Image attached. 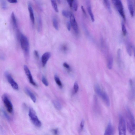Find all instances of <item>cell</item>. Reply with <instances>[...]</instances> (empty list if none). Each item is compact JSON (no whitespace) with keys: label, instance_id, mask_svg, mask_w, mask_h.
Returning <instances> with one entry per match:
<instances>
[{"label":"cell","instance_id":"obj_1","mask_svg":"<svg viewBox=\"0 0 135 135\" xmlns=\"http://www.w3.org/2000/svg\"><path fill=\"white\" fill-rule=\"evenodd\" d=\"M126 124L127 130L132 135L135 134V119L133 115L128 107L126 108Z\"/></svg>","mask_w":135,"mask_h":135},{"label":"cell","instance_id":"obj_2","mask_svg":"<svg viewBox=\"0 0 135 135\" xmlns=\"http://www.w3.org/2000/svg\"><path fill=\"white\" fill-rule=\"evenodd\" d=\"M95 91L100 97L101 98L107 106L110 105V101L107 94L101 89L98 84L95 85L94 87Z\"/></svg>","mask_w":135,"mask_h":135},{"label":"cell","instance_id":"obj_3","mask_svg":"<svg viewBox=\"0 0 135 135\" xmlns=\"http://www.w3.org/2000/svg\"><path fill=\"white\" fill-rule=\"evenodd\" d=\"M20 42L21 48L26 56L29 55V44L27 37L24 35L21 34Z\"/></svg>","mask_w":135,"mask_h":135},{"label":"cell","instance_id":"obj_4","mask_svg":"<svg viewBox=\"0 0 135 135\" xmlns=\"http://www.w3.org/2000/svg\"><path fill=\"white\" fill-rule=\"evenodd\" d=\"M29 116L33 124L38 127H41L42 125L41 122L38 119L35 111L31 108L29 109Z\"/></svg>","mask_w":135,"mask_h":135},{"label":"cell","instance_id":"obj_5","mask_svg":"<svg viewBox=\"0 0 135 135\" xmlns=\"http://www.w3.org/2000/svg\"><path fill=\"white\" fill-rule=\"evenodd\" d=\"M113 5L116 9L120 15L123 18L124 20L126 21L124 7L121 0H112Z\"/></svg>","mask_w":135,"mask_h":135},{"label":"cell","instance_id":"obj_6","mask_svg":"<svg viewBox=\"0 0 135 135\" xmlns=\"http://www.w3.org/2000/svg\"><path fill=\"white\" fill-rule=\"evenodd\" d=\"M118 130L119 135L126 134V122L124 118L120 114L119 115Z\"/></svg>","mask_w":135,"mask_h":135},{"label":"cell","instance_id":"obj_7","mask_svg":"<svg viewBox=\"0 0 135 135\" xmlns=\"http://www.w3.org/2000/svg\"><path fill=\"white\" fill-rule=\"evenodd\" d=\"M2 99L8 112L12 113L13 110V106L8 96L6 94H4L2 96Z\"/></svg>","mask_w":135,"mask_h":135},{"label":"cell","instance_id":"obj_8","mask_svg":"<svg viewBox=\"0 0 135 135\" xmlns=\"http://www.w3.org/2000/svg\"><path fill=\"white\" fill-rule=\"evenodd\" d=\"M5 74L8 81L12 87L15 90H18L19 88L18 85L10 74L8 71L5 72Z\"/></svg>","mask_w":135,"mask_h":135},{"label":"cell","instance_id":"obj_9","mask_svg":"<svg viewBox=\"0 0 135 135\" xmlns=\"http://www.w3.org/2000/svg\"><path fill=\"white\" fill-rule=\"evenodd\" d=\"M24 69L30 83L33 86L37 87V85L34 81L30 71L27 66H24Z\"/></svg>","mask_w":135,"mask_h":135},{"label":"cell","instance_id":"obj_10","mask_svg":"<svg viewBox=\"0 0 135 135\" xmlns=\"http://www.w3.org/2000/svg\"><path fill=\"white\" fill-rule=\"evenodd\" d=\"M70 22L71 26L76 34L79 33V30L78 23L76 21L74 15L72 13L70 17Z\"/></svg>","mask_w":135,"mask_h":135},{"label":"cell","instance_id":"obj_11","mask_svg":"<svg viewBox=\"0 0 135 135\" xmlns=\"http://www.w3.org/2000/svg\"><path fill=\"white\" fill-rule=\"evenodd\" d=\"M28 8L31 22L33 25H34L35 18L32 6L31 3L30 2L28 3Z\"/></svg>","mask_w":135,"mask_h":135},{"label":"cell","instance_id":"obj_12","mask_svg":"<svg viewBox=\"0 0 135 135\" xmlns=\"http://www.w3.org/2000/svg\"><path fill=\"white\" fill-rule=\"evenodd\" d=\"M51 55V54L49 52H46L42 55V63L43 67H44L46 66Z\"/></svg>","mask_w":135,"mask_h":135},{"label":"cell","instance_id":"obj_13","mask_svg":"<svg viewBox=\"0 0 135 135\" xmlns=\"http://www.w3.org/2000/svg\"><path fill=\"white\" fill-rule=\"evenodd\" d=\"M114 130L111 123L110 122L106 127L104 133L105 135H112L114 134Z\"/></svg>","mask_w":135,"mask_h":135},{"label":"cell","instance_id":"obj_14","mask_svg":"<svg viewBox=\"0 0 135 135\" xmlns=\"http://www.w3.org/2000/svg\"><path fill=\"white\" fill-rule=\"evenodd\" d=\"M128 7L131 16L133 17L134 15V8L132 0H127Z\"/></svg>","mask_w":135,"mask_h":135},{"label":"cell","instance_id":"obj_15","mask_svg":"<svg viewBox=\"0 0 135 135\" xmlns=\"http://www.w3.org/2000/svg\"><path fill=\"white\" fill-rule=\"evenodd\" d=\"M25 90L26 93L29 96L33 102L35 103L36 101V98L34 94L28 87L25 88Z\"/></svg>","mask_w":135,"mask_h":135},{"label":"cell","instance_id":"obj_16","mask_svg":"<svg viewBox=\"0 0 135 135\" xmlns=\"http://www.w3.org/2000/svg\"><path fill=\"white\" fill-rule=\"evenodd\" d=\"M87 10L88 14L90 16L92 21L93 22L94 21V18L93 14L92 12L91 6L90 4L87 2Z\"/></svg>","mask_w":135,"mask_h":135},{"label":"cell","instance_id":"obj_17","mask_svg":"<svg viewBox=\"0 0 135 135\" xmlns=\"http://www.w3.org/2000/svg\"><path fill=\"white\" fill-rule=\"evenodd\" d=\"M11 17L13 27L14 28L16 29L17 27V23L16 18L14 12L12 13Z\"/></svg>","mask_w":135,"mask_h":135},{"label":"cell","instance_id":"obj_18","mask_svg":"<svg viewBox=\"0 0 135 135\" xmlns=\"http://www.w3.org/2000/svg\"><path fill=\"white\" fill-rule=\"evenodd\" d=\"M42 18L40 16H38L37 19V30L39 32H41L42 29Z\"/></svg>","mask_w":135,"mask_h":135},{"label":"cell","instance_id":"obj_19","mask_svg":"<svg viewBox=\"0 0 135 135\" xmlns=\"http://www.w3.org/2000/svg\"><path fill=\"white\" fill-rule=\"evenodd\" d=\"M54 80L57 85L60 88H62L63 87L62 84L59 77L57 75H55L54 76Z\"/></svg>","mask_w":135,"mask_h":135},{"label":"cell","instance_id":"obj_20","mask_svg":"<svg viewBox=\"0 0 135 135\" xmlns=\"http://www.w3.org/2000/svg\"><path fill=\"white\" fill-rule=\"evenodd\" d=\"M53 104L57 110H61L62 108V105L59 101L54 100L53 101Z\"/></svg>","mask_w":135,"mask_h":135},{"label":"cell","instance_id":"obj_21","mask_svg":"<svg viewBox=\"0 0 135 135\" xmlns=\"http://www.w3.org/2000/svg\"><path fill=\"white\" fill-rule=\"evenodd\" d=\"M50 1H51L52 6L55 11L57 12H59L58 8L57 5L55 0H50Z\"/></svg>","mask_w":135,"mask_h":135},{"label":"cell","instance_id":"obj_22","mask_svg":"<svg viewBox=\"0 0 135 135\" xmlns=\"http://www.w3.org/2000/svg\"><path fill=\"white\" fill-rule=\"evenodd\" d=\"M113 63V60L112 57L111 56L108 59L107 67L109 69H111L112 67Z\"/></svg>","mask_w":135,"mask_h":135},{"label":"cell","instance_id":"obj_23","mask_svg":"<svg viewBox=\"0 0 135 135\" xmlns=\"http://www.w3.org/2000/svg\"><path fill=\"white\" fill-rule=\"evenodd\" d=\"M53 23L55 29L56 30H58L59 29L58 23L57 19L55 17H54L53 18Z\"/></svg>","mask_w":135,"mask_h":135},{"label":"cell","instance_id":"obj_24","mask_svg":"<svg viewBox=\"0 0 135 135\" xmlns=\"http://www.w3.org/2000/svg\"><path fill=\"white\" fill-rule=\"evenodd\" d=\"M126 46L127 52L128 55L131 56L132 55L131 47L129 42H127Z\"/></svg>","mask_w":135,"mask_h":135},{"label":"cell","instance_id":"obj_25","mask_svg":"<svg viewBox=\"0 0 135 135\" xmlns=\"http://www.w3.org/2000/svg\"><path fill=\"white\" fill-rule=\"evenodd\" d=\"M106 8L110 13L111 12V10L110 5L108 0H104Z\"/></svg>","mask_w":135,"mask_h":135},{"label":"cell","instance_id":"obj_26","mask_svg":"<svg viewBox=\"0 0 135 135\" xmlns=\"http://www.w3.org/2000/svg\"><path fill=\"white\" fill-rule=\"evenodd\" d=\"M62 13L63 15L66 18H70L72 14V13L65 10H63Z\"/></svg>","mask_w":135,"mask_h":135},{"label":"cell","instance_id":"obj_27","mask_svg":"<svg viewBox=\"0 0 135 135\" xmlns=\"http://www.w3.org/2000/svg\"><path fill=\"white\" fill-rule=\"evenodd\" d=\"M2 9L5 10L7 9V6L5 0H1Z\"/></svg>","mask_w":135,"mask_h":135},{"label":"cell","instance_id":"obj_28","mask_svg":"<svg viewBox=\"0 0 135 135\" xmlns=\"http://www.w3.org/2000/svg\"><path fill=\"white\" fill-rule=\"evenodd\" d=\"M2 110L5 117L8 121H10V118L9 115L3 109H2Z\"/></svg>","mask_w":135,"mask_h":135},{"label":"cell","instance_id":"obj_29","mask_svg":"<svg viewBox=\"0 0 135 135\" xmlns=\"http://www.w3.org/2000/svg\"><path fill=\"white\" fill-rule=\"evenodd\" d=\"M122 29L124 35L125 36L127 34V30L125 25L123 22L122 23Z\"/></svg>","mask_w":135,"mask_h":135},{"label":"cell","instance_id":"obj_30","mask_svg":"<svg viewBox=\"0 0 135 135\" xmlns=\"http://www.w3.org/2000/svg\"><path fill=\"white\" fill-rule=\"evenodd\" d=\"M42 83L46 86H48L49 85L48 82L45 76H43L42 77Z\"/></svg>","mask_w":135,"mask_h":135},{"label":"cell","instance_id":"obj_31","mask_svg":"<svg viewBox=\"0 0 135 135\" xmlns=\"http://www.w3.org/2000/svg\"><path fill=\"white\" fill-rule=\"evenodd\" d=\"M79 89L78 84L76 82H75L74 85V89L75 93H76L78 92Z\"/></svg>","mask_w":135,"mask_h":135},{"label":"cell","instance_id":"obj_32","mask_svg":"<svg viewBox=\"0 0 135 135\" xmlns=\"http://www.w3.org/2000/svg\"><path fill=\"white\" fill-rule=\"evenodd\" d=\"M70 7L72 8L73 4L76 0H66Z\"/></svg>","mask_w":135,"mask_h":135},{"label":"cell","instance_id":"obj_33","mask_svg":"<svg viewBox=\"0 0 135 135\" xmlns=\"http://www.w3.org/2000/svg\"><path fill=\"white\" fill-rule=\"evenodd\" d=\"M34 56L37 59H39V54L37 50H35L34 51Z\"/></svg>","mask_w":135,"mask_h":135},{"label":"cell","instance_id":"obj_34","mask_svg":"<svg viewBox=\"0 0 135 135\" xmlns=\"http://www.w3.org/2000/svg\"><path fill=\"white\" fill-rule=\"evenodd\" d=\"M63 66L64 67L67 69L68 71H70V67L69 66L67 63L65 62L63 63Z\"/></svg>","mask_w":135,"mask_h":135},{"label":"cell","instance_id":"obj_35","mask_svg":"<svg viewBox=\"0 0 135 135\" xmlns=\"http://www.w3.org/2000/svg\"><path fill=\"white\" fill-rule=\"evenodd\" d=\"M61 49L64 52L66 51L68 49L67 47L65 45H63L61 47Z\"/></svg>","mask_w":135,"mask_h":135},{"label":"cell","instance_id":"obj_36","mask_svg":"<svg viewBox=\"0 0 135 135\" xmlns=\"http://www.w3.org/2000/svg\"><path fill=\"white\" fill-rule=\"evenodd\" d=\"M67 26L68 30L70 31V30L71 27V26L70 22H67Z\"/></svg>","mask_w":135,"mask_h":135},{"label":"cell","instance_id":"obj_37","mask_svg":"<svg viewBox=\"0 0 135 135\" xmlns=\"http://www.w3.org/2000/svg\"><path fill=\"white\" fill-rule=\"evenodd\" d=\"M8 2L11 3H16L17 2V0H7Z\"/></svg>","mask_w":135,"mask_h":135},{"label":"cell","instance_id":"obj_38","mask_svg":"<svg viewBox=\"0 0 135 135\" xmlns=\"http://www.w3.org/2000/svg\"><path fill=\"white\" fill-rule=\"evenodd\" d=\"M85 122L83 120H82L81 123L80 127L81 129H83L84 127Z\"/></svg>","mask_w":135,"mask_h":135},{"label":"cell","instance_id":"obj_39","mask_svg":"<svg viewBox=\"0 0 135 135\" xmlns=\"http://www.w3.org/2000/svg\"><path fill=\"white\" fill-rule=\"evenodd\" d=\"M52 131L54 134H57L58 133V130L57 128L54 129L52 130Z\"/></svg>","mask_w":135,"mask_h":135},{"label":"cell","instance_id":"obj_40","mask_svg":"<svg viewBox=\"0 0 135 135\" xmlns=\"http://www.w3.org/2000/svg\"><path fill=\"white\" fill-rule=\"evenodd\" d=\"M81 8L82 10V12L85 15H86V12L85 10V9H84V7L83 6H82L81 7Z\"/></svg>","mask_w":135,"mask_h":135},{"label":"cell","instance_id":"obj_41","mask_svg":"<svg viewBox=\"0 0 135 135\" xmlns=\"http://www.w3.org/2000/svg\"><path fill=\"white\" fill-rule=\"evenodd\" d=\"M58 2V3H61V0H57Z\"/></svg>","mask_w":135,"mask_h":135},{"label":"cell","instance_id":"obj_42","mask_svg":"<svg viewBox=\"0 0 135 135\" xmlns=\"http://www.w3.org/2000/svg\"><path fill=\"white\" fill-rule=\"evenodd\" d=\"M134 56L135 57V47L134 48Z\"/></svg>","mask_w":135,"mask_h":135}]
</instances>
